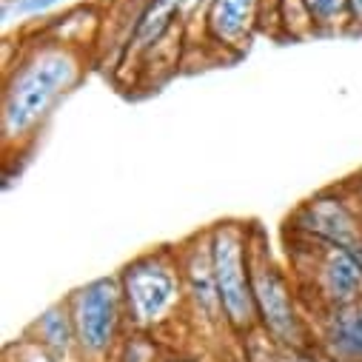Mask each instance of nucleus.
<instances>
[{
	"mask_svg": "<svg viewBox=\"0 0 362 362\" xmlns=\"http://www.w3.org/2000/svg\"><path fill=\"white\" fill-rule=\"evenodd\" d=\"M328 339L339 354L362 359V308H359V303L334 308V317L328 325Z\"/></svg>",
	"mask_w": 362,
	"mask_h": 362,
	"instance_id": "11",
	"label": "nucleus"
},
{
	"mask_svg": "<svg viewBox=\"0 0 362 362\" xmlns=\"http://www.w3.org/2000/svg\"><path fill=\"white\" fill-rule=\"evenodd\" d=\"M297 228L325 248L362 254V217L334 194L308 200L297 214Z\"/></svg>",
	"mask_w": 362,
	"mask_h": 362,
	"instance_id": "6",
	"label": "nucleus"
},
{
	"mask_svg": "<svg viewBox=\"0 0 362 362\" xmlns=\"http://www.w3.org/2000/svg\"><path fill=\"white\" fill-rule=\"evenodd\" d=\"M359 308H362V300H359Z\"/></svg>",
	"mask_w": 362,
	"mask_h": 362,
	"instance_id": "18",
	"label": "nucleus"
},
{
	"mask_svg": "<svg viewBox=\"0 0 362 362\" xmlns=\"http://www.w3.org/2000/svg\"><path fill=\"white\" fill-rule=\"evenodd\" d=\"M209 243H211V265H214L223 314L234 328H248L257 317L248 228H243L240 223H220L211 228Z\"/></svg>",
	"mask_w": 362,
	"mask_h": 362,
	"instance_id": "2",
	"label": "nucleus"
},
{
	"mask_svg": "<svg viewBox=\"0 0 362 362\" xmlns=\"http://www.w3.org/2000/svg\"><path fill=\"white\" fill-rule=\"evenodd\" d=\"M303 9L311 23L331 26L339 18L351 15V0H303Z\"/></svg>",
	"mask_w": 362,
	"mask_h": 362,
	"instance_id": "13",
	"label": "nucleus"
},
{
	"mask_svg": "<svg viewBox=\"0 0 362 362\" xmlns=\"http://www.w3.org/2000/svg\"><path fill=\"white\" fill-rule=\"evenodd\" d=\"M77 77H80V60L71 49L54 46L32 54L6 86V98H4L6 140L29 134L77 83Z\"/></svg>",
	"mask_w": 362,
	"mask_h": 362,
	"instance_id": "1",
	"label": "nucleus"
},
{
	"mask_svg": "<svg viewBox=\"0 0 362 362\" xmlns=\"http://www.w3.org/2000/svg\"><path fill=\"white\" fill-rule=\"evenodd\" d=\"M359 206H362V203H359Z\"/></svg>",
	"mask_w": 362,
	"mask_h": 362,
	"instance_id": "19",
	"label": "nucleus"
},
{
	"mask_svg": "<svg viewBox=\"0 0 362 362\" xmlns=\"http://www.w3.org/2000/svg\"><path fill=\"white\" fill-rule=\"evenodd\" d=\"M183 4H203V0H183Z\"/></svg>",
	"mask_w": 362,
	"mask_h": 362,
	"instance_id": "17",
	"label": "nucleus"
},
{
	"mask_svg": "<svg viewBox=\"0 0 362 362\" xmlns=\"http://www.w3.org/2000/svg\"><path fill=\"white\" fill-rule=\"evenodd\" d=\"M52 4H57V0H32V4H26V6H21V9L37 12V9H46V6H52Z\"/></svg>",
	"mask_w": 362,
	"mask_h": 362,
	"instance_id": "14",
	"label": "nucleus"
},
{
	"mask_svg": "<svg viewBox=\"0 0 362 362\" xmlns=\"http://www.w3.org/2000/svg\"><path fill=\"white\" fill-rule=\"evenodd\" d=\"M37 331H40V342H43V348L52 351L54 356L69 354L71 339H77L74 320H71V314H66L60 305L49 308V311L37 320Z\"/></svg>",
	"mask_w": 362,
	"mask_h": 362,
	"instance_id": "12",
	"label": "nucleus"
},
{
	"mask_svg": "<svg viewBox=\"0 0 362 362\" xmlns=\"http://www.w3.org/2000/svg\"><path fill=\"white\" fill-rule=\"evenodd\" d=\"M183 0H151L134 26V49H151L171 29Z\"/></svg>",
	"mask_w": 362,
	"mask_h": 362,
	"instance_id": "10",
	"label": "nucleus"
},
{
	"mask_svg": "<svg viewBox=\"0 0 362 362\" xmlns=\"http://www.w3.org/2000/svg\"><path fill=\"white\" fill-rule=\"evenodd\" d=\"M320 288L334 308L359 303L362 300V254H354L345 248H325V257L320 262Z\"/></svg>",
	"mask_w": 362,
	"mask_h": 362,
	"instance_id": "7",
	"label": "nucleus"
},
{
	"mask_svg": "<svg viewBox=\"0 0 362 362\" xmlns=\"http://www.w3.org/2000/svg\"><path fill=\"white\" fill-rule=\"evenodd\" d=\"M351 18L362 23V0H351Z\"/></svg>",
	"mask_w": 362,
	"mask_h": 362,
	"instance_id": "15",
	"label": "nucleus"
},
{
	"mask_svg": "<svg viewBox=\"0 0 362 362\" xmlns=\"http://www.w3.org/2000/svg\"><path fill=\"white\" fill-rule=\"evenodd\" d=\"M259 18V0H209L206 29L220 46H243Z\"/></svg>",
	"mask_w": 362,
	"mask_h": 362,
	"instance_id": "8",
	"label": "nucleus"
},
{
	"mask_svg": "<svg viewBox=\"0 0 362 362\" xmlns=\"http://www.w3.org/2000/svg\"><path fill=\"white\" fill-rule=\"evenodd\" d=\"M123 300L126 311L137 325L160 322L180 300V274L163 257H140L123 271Z\"/></svg>",
	"mask_w": 362,
	"mask_h": 362,
	"instance_id": "3",
	"label": "nucleus"
},
{
	"mask_svg": "<svg viewBox=\"0 0 362 362\" xmlns=\"http://www.w3.org/2000/svg\"><path fill=\"white\" fill-rule=\"evenodd\" d=\"M251 286H254L257 317L262 320V325L280 342H294L300 334L297 308H294L286 277L271 262L262 245H254V254H251Z\"/></svg>",
	"mask_w": 362,
	"mask_h": 362,
	"instance_id": "5",
	"label": "nucleus"
},
{
	"mask_svg": "<svg viewBox=\"0 0 362 362\" xmlns=\"http://www.w3.org/2000/svg\"><path fill=\"white\" fill-rule=\"evenodd\" d=\"M123 283L117 277H100L77 291L74 297V331L86 354H106L115 342L120 317H123Z\"/></svg>",
	"mask_w": 362,
	"mask_h": 362,
	"instance_id": "4",
	"label": "nucleus"
},
{
	"mask_svg": "<svg viewBox=\"0 0 362 362\" xmlns=\"http://www.w3.org/2000/svg\"><path fill=\"white\" fill-rule=\"evenodd\" d=\"M183 277L189 286L192 300L197 303V308L206 311V317H220L223 314V303H220V291H217V280H214V265H211V243L206 237V243L194 245L183 262Z\"/></svg>",
	"mask_w": 362,
	"mask_h": 362,
	"instance_id": "9",
	"label": "nucleus"
},
{
	"mask_svg": "<svg viewBox=\"0 0 362 362\" xmlns=\"http://www.w3.org/2000/svg\"><path fill=\"white\" fill-rule=\"evenodd\" d=\"M6 4H15V6H26V4H32V0H6Z\"/></svg>",
	"mask_w": 362,
	"mask_h": 362,
	"instance_id": "16",
	"label": "nucleus"
}]
</instances>
